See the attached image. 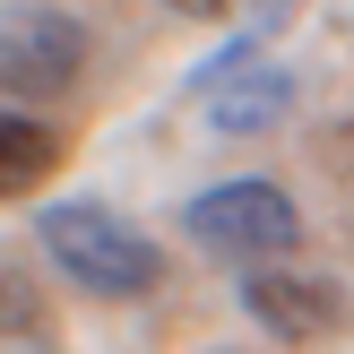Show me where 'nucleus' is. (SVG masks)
<instances>
[{
	"mask_svg": "<svg viewBox=\"0 0 354 354\" xmlns=\"http://www.w3.org/2000/svg\"><path fill=\"white\" fill-rule=\"evenodd\" d=\"M44 251L61 277H78L86 294H156V277H165V251H156L147 234H138L130 216H113V207L95 199H61L44 207Z\"/></svg>",
	"mask_w": 354,
	"mask_h": 354,
	"instance_id": "f257e3e1",
	"label": "nucleus"
},
{
	"mask_svg": "<svg viewBox=\"0 0 354 354\" xmlns=\"http://www.w3.org/2000/svg\"><path fill=\"white\" fill-rule=\"evenodd\" d=\"M190 242L216 251V259L259 268V259H286L303 242V216H294V199L277 182H216V190L190 199Z\"/></svg>",
	"mask_w": 354,
	"mask_h": 354,
	"instance_id": "f03ea898",
	"label": "nucleus"
},
{
	"mask_svg": "<svg viewBox=\"0 0 354 354\" xmlns=\"http://www.w3.org/2000/svg\"><path fill=\"white\" fill-rule=\"evenodd\" d=\"M86 69V26L61 9H44V0H26V9L0 17V86H17V95H52V86H69Z\"/></svg>",
	"mask_w": 354,
	"mask_h": 354,
	"instance_id": "7ed1b4c3",
	"label": "nucleus"
},
{
	"mask_svg": "<svg viewBox=\"0 0 354 354\" xmlns=\"http://www.w3.org/2000/svg\"><path fill=\"white\" fill-rule=\"evenodd\" d=\"M242 311H251L268 337H320V328H346V294L328 286V277H294V268H277V277H242Z\"/></svg>",
	"mask_w": 354,
	"mask_h": 354,
	"instance_id": "20e7f679",
	"label": "nucleus"
},
{
	"mask_svg": "<svg viewBox=\"0 0 354 354\" xmlns=\"http://www.w3.org/2000/svg\"><path fill=\"white\" fill-rule=\"evenodd\" d=\"M199 113L216 121V130H259V121H277L286 113V69H268V61H216L199 78Z\"/></svg>",
	"mask_w": 354,
	"mask_h": 354,
	"instance_id": "39448f33",
	"label": "nucleus"
},
{
	"mask_svg": "<svg viewBox=\"0 0 354 354\" xmlns=\"http://www.w3.org/2000/svg\"><path fill=\"white\" fill-rule=\"evenodd\" d=\"M52 165H61V138L44 121H26V113H0V199L9 190H35Z\"/></svg>",
	"mask_w": 354,
	"mask_h": 354,
	"instance_id": "423d86ee",
	"label": "nucleus"
},
{
	"mask_svg": "<svg viewBox=\"0 0 354 354\" xmlns=\"http://www.w3.org/2000/svg\"><path fill=\"white\" fill-rule=\"evenodd\" d=\"M44 303H26V286H0V337H44Z\"/></svg>",
	"mask_w": 354,
	"mask_h": 354,
	"instance_id": "0eeeda50",
	"label": "nucleus"
},
{
	"mask_svg": "<svg viewBox=\"0 0 354 354\" xmlns=\"http://www.w3.org/2000/svg\"><path fill=\"white\" fill-rule=\"evenodd\" d=\"M173 9H190V17H207V9H234V0H173Z\"/></svg>",
	"mask_w": 354,
	"mask_h": 354,
	"instance_id": "6e6552de",
	"label": "nucleus"
}]
</instances>
